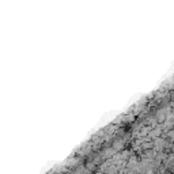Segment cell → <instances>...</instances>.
<instances>
[{"label":"cell","instance_id":"cell-1","mask_svg":"<svg viewBox=\"0 0 174 174\" xmlns=\"http://www.w3.org/2000/svg\"><path fill=\"white\" fill-rule=\"evenodd\" d=\"M123 146H124V143H123V142H117V143H114V150H121V148H123Z\"/></svg>","mask_w":174,"mask_h":174},{"label":"cell","instance_id":"cell-2","mask_svg":"<svg viewBox=\"0 0 174 174\" xmlns=\"http://www.w3.org/2000/svg\"><path fill=\"white\" fill-rule=\"evenodd\" d=\"M153 144H154V143H144V144H143V148H146V150H147V148H151V147H153Z\"/></svg>","mask_w":174,"mask_h":174}]
</instances>
